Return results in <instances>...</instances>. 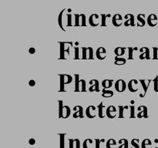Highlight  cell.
Segmentation results:
<instances>
[{
  "instance_id": "32",
  "label": "cell",
  "mask_w": 158,
  "mask_h": 148,
  "mask_svg": "<svg viewBox=\"0 0 158 148\" xmlns=\"http://www.w3.org/2000/svg\"><path fill=\"white\" fill-rule=\"evenodd\" d=\"M75 22H74V25L75 26H80L81 25V19H80V14H75Z\"/></svg>"
},
{
  "instance_id": "48",
  "label": "cell",
  "mask_w": 158,
  "mask_h": 148,
  "mask_svg": "<svg viewBox=\"0 0 158 148\" xmlns=\"http://www.w3.org/2000/svg\"><path fill=\"white\" fill-rule=\"evenodd\" d=\"M95 148H100V142L101 140L100 139H95Z\"/></svg>"
},
{
  "instance_id": "54",
  "label": "cell",
  "mask_w": 158,
  "mask_h": 148,
  "mask_svg": "<svg viewBox=\"0 0 158 148\" xmlns=\"http://www.w3.org/2000/svg\"><path fill=\"white\" fill-rule=\"evenodd\" d=\"M155 143H156V144H157V143H158V139L155 140Z\"/></svg>"
},
{
  "instance_id": "6",
  "label": "cell",
  "mask_w": 158,
  "mask_h": 148,
  "mask_svg": "<svg viewBox=\"0 0 158 148\" xmlns=\"http://www.w3.org/2000/svg\"><path fill=\"white\" fill-rule=\"evenodd\" d=\"M139 82L136 80H130L129 83H128V90L130 91L131 93H136L138 91L139 87H138Z\"/></svg>"
},
{
  "instance_id": "39",
  "label": "cell",
  "mask_w": 158,
  "mask_h": 148,
  "mask_svg": "<svg viewBox=\"0 0 158 148\" xmlns=\"http://www.w3.org/2000/svg\"><path fill=\"white\" fill-rule=\"evenodd\" d=\"M66 17H67V26H72L73 25V22H72V21H73V16H72V14H67L66 15Z\"/></svg>"
},
{
  "instance_id": "26",
  "label": "cell",
  "mask_w": 158,
  "mask_h": 148,
  "mask_svg": "<svg viewBox=\"0 0 158 148\" xmlns=\"http://www.w3.org/2000/svg\"><path fill=\"white\" fill-rule=\"evenodd\" d=\"M113 80H104L102 82V87L105 89H110L113 86Z\"/></svg>"
},
{
  "instance_id": "19",
  "label": "cell",
  "mask_w": 158,
  "mask_h": 148,
  "mask_svg": "<svg viewBox=\"0 0 158 148\" xmlns=\"http://www.w3.org/2000/svg\"><path fill=\"white\" fill-rule=\"evenodd\" d=\"M75 92H80V78L79 74H75Z\"/></svg>"
},
{
  "instance_id": "43",
  "label": "cell",
  "mask_w": 158,
  "mask_h": 148,
  "mask_svg": "<svg viewBox=\"0 0 158 148\" xmlns=\"http://www.w3.org/2000/svg\"><path fill=\"white\" fill-rule=\"evenodd\" d=\"M154 89L155 92H158V76H157L154 80Z\"/></svg>"
},
{
  "instance_id": "28",
  "label": "cell",
  "mask_w": 158,
  "mask_h": 148,
  "mask_svg": "<svg viewBox=\"0 0 158 148\" xmlns=\"http://www.w3.org/2000/svg\"><path fill=\"white\" fill-rule=\"evenodd\" d=\"M118 144H120L118 148H129V142L127 139H120Z\"/></svg>"
},
{
  "instance_id": "1",
  "label": "cell",
  "mask_w": 158,
  "mask_h": 148,
  "mask_svg": "<svg viewBox=\"0 0 158 148\" xmlns=\"http://www.w3.org/2000/svg\"><path fill=\"white\" fill-rule=\"evenodd\" d=\"M60 78V92H66L65 85L66 84H70L73 82V77L69 74H59Z\"/></svg>"
},
{
  "instance_id": "34",
  "label": "cell",
  "mask_w": 158,
  "mask_h": 148,
  "mask_svg": "<svg viewBox=\"0 0 158 148\" xmlns=\"http://www.w3.org/2000/svg\"><path fill=\"white\" fill-rule=\"evenodd\" d=\"M60 138V148H65V144H64V140H65L66 134H59Z\"/></svg>"
},
{
  "instance_id": "3",
  "label": "cell",
  "mask_w": 158,
  "mask_h": 148,
  "mask_svg": "<svg viewBox=\"0 0 158 148\" xmlns=\"http://www.w3.org/2000/svg\"><path fill=\"white\" fill-rule=\"evenodd\" d=\"M127 89V83L124 80H118L115 83V90L118 93H123Z\"/></svg>"
},
{
  "instance_id": "22",
  "label": "cell",
  "mask_w": 158,
  "mask_h": 148,
  "mask_svg": "<svg viewBox=\"0 0 158 148\" xmlns=\"http://www.w3.org/2000/svg\"><path fill=\"white\" fill-rule=\"evenodd\" d=\"M66 9H63L62 11L60 12V14H59V16H58V23H59V26H60V28L61 29H62L63 31H64V32H65V29H64V27H63V13H64V12L66 11Z\"/></svg>"
},
{
  "instance_id": "30",
  "label": "cell",
  "mask_w": 158,
  "mask_h": 148,
  "mask_svg": "<svg viewBox=\"0 0 158 148\" xmlns=\"http://www.w3.org/2000/svg\"><path fill=\"white\" fill-rule=\"evenodd\" d=\"M80 92H86V82L85 80L80 79Z\"/></svg>"
},
{
  "instance_id": "17",
  "label": "cell",
  "mask_w": 158,
  "mask_h": 148,
  "mask_svg": "<svg viewBox=\"0 0 158 148\" xmlns=\"http://www.w3.org/2000/svg\"><path fill=\"white\" fill-rule=\"evenodd\" d=\"M137 19V26L139 27H143L146 24L145 20V14H139L136 17Z\"/></svg>"
},
{
  "instance_id": "53",
  "label": "cell",
  "mask_w": 158,
  "mask_h": 148,
  "mask_svg": "<svg viewBox=\"0 0 158 148\" xmlns=\"http://www.w3.org/2000/svg\"><path fill=\"white\" fill-rule=\"evenodd\" d=\"M75 45H76V46H77L79 45V43H78V42H76V43H75Z\"/></svg>"
},
{
  "instance_id": "47",
  "label": "cell",
  "mask_w": 158,
  "mask_h": 148,
  "mask_svg": "<svg viewBox=\"0 0 158 148\" xmlns=\"http://www.w3.org/2000/svg\"><path fill=\"white\" fill-rule=\"evenodd\" d=\"M135 25V17L133 14H130V26Z\"/></svg>"
},
{
  "instance_id": "45",
  "label": "cell",
  "mask_w": 158,
  "mask_h": 148,
  "mask_svg": "<svg viewBox=\"0 0 158 148\" xmlns=\"http://www.w3.org/2000/svg\"><path fill=\"white\" fill-rule=\"evenodd\" d=\"M154 49V56L153 59L154 60H158V48L157 47H153Z\"/></svg>"
},
{
  "instance_id": "12",
  "label": "cell",
  "mask_w": 158,
  "mask_h": 148,
  "mask_svg": "<svg viewBox=\"0 0 158 148\" xmlns=\"http://www.w3.org/2000/svg\"><path fill=\"white\" fill-rule=\"evenodd\" d=\"M123 17L120 14H115L112 18L113 25L116 27H120V25H123Z\"/></svg>"
},
{
  "instance_id": "46",
  "label": "cell",
  "mask_w": 158,
  "mask_h": 148,
  "mask_svg": "<svg viewBox=\"0 0 158 148\" xmlns=\"http://www.w3.org/2000/svg\"><path fill=\"white\" fill-rule=\"evenodd\" d=\"M69 147L75 148V141L73 139H69Z\"/></svg>"
},
{
  "instance_id": "49",
  "label": "cell",
  "mask_w": 158,
  "mask_h": 148,
  "mask_svg": "<svg viewBox=\"0 0 158 148\" xmlns=\"http://www.w3.org/2000/svg\"><path fill=\"white\" fill-rule=\"evenodd\" d=\"M75 148H80V141L79 139H74Z\"/></svg>"
},
{
  "instance_id": "7",
  "label": "cell",
  "mask_w": 158,
  "mask_h": 148,
  "mask_svg": "<svg viewBox=\"0 0 158 148\" xmlns=\"http://www.w3.org/2000/svg\"><path fill=\"white\" fill-rule=\"evenodd\" d=\"M107 117L110 119H113L116 117V114H117V111H116V108L113 106V105H111L107 108Z\"/></svg>"
},
{
  "instance_id": "23",
  "label": "cell",
  "mask_w": 158,
  "mask_h": 148,
  "mask_svg": "<svg viewBox=\"0 0 158 148\" xmlns=\"http://www.w3.org/2000/svg\"><path fill=\"white\" fill-rule=\"evenodd\" d=\"M94 146V142L92 139H86L84 141L83 144V148H93Z\"/></svg>"
},
{
  "instance_id": "35",
  "label": "cell",
  "mask_w": 158,
  "mask_h": 148,
  "mask_svg": "<svg viewBox=\"0 0 158 148\" xmlns=\"http://www.w3.org/2000/svg\"><path fill=\"white\" fill-rule=\"evenodd\" d=\"M125 22H124V25L125 26H130V14H127L124 16Z\"/></svg>"
},
{
  "instance_id": "5",
  "label": "cell",
  "mask_w": 158,
  "mask_h": 148,
  "mask_svg": "<svg viewBox=\"0 0 158 148\" xmlns=\"http://www.w3.org/2000/svg\"><path fill=\"white\" fill-rule=\"evenodd\" d=\"M73 118H83V108L82 106L76 105L73 107Z\"/></svg>"
},
{
  "instance_id": "18",
  "label": "cell",
  "mask_w": 158,
  "mask_h": 148,
  "mask_svg": "<svg viewBox=\"0 0 158 148\" xmlns=\"http://www.w3.org/2000/svg\"><path fill=\"white\" fill-rule=\"evenodd\" d=\"M113 94H114L113 91L110 90L109 89L104 88L103 89V90H102V96H103V97L110 98L113 96Z\"/></svg>"
},
{
  "instance_id": "33",
  "label": "cell",
  "mask_w": 158,
  "mask_h": 148,
  "mask_svg": "<svg viewBox=\"0 0 158 148\" xmlns=\"http://www.w3.org/2000/svg\"><path fill=\"white\" fill-rule=\"evenodd\" d=\"M140 140L133 139L131 141V147L132 148H140Z\"/></svg>"
},
{
  "instance_id": "29",
  "label": "cell",
  "mask_w": 158,
  "mask_h": 148,
  "mask_svg": "<svg viewBox=\"0 0 158 148\" xmlns=\"http://www.w3.org/2000/svg\"><path fill=\"white\" fill-rule=\"evenodd\" d=\"M119 108V118H124V111H125L126 109H128V107L127 106H118Z\"/></svg>"
},
{
  "instance_id": "21",
  "label": "cell",
  "mask_w": 158,
  "mask_h": 148,
  "mask_svg": "<svg viewBox=\"0 0 158 148\" xmlns=\"http://www.w3.org/2000/svg\"><path fill=\"white\" fill-rule=\"evenodd\" d=\"M140 83H141L142 87H143V89H144V94H143V97H144V96L146 95V93H147V90H148V87H149L148 86H149L150 83H151V80H149V81H148V83H147V80H140Z\"/></svg>"
},
{
  "instance_id": "8",
  "label": "cell",
  "mask_w": 158,
  "mask_h": 148,
  "mask_svg": "<svg viewBox=\"0 0 158 148\" xmlns=\"http://www.w3.org/2000/svg\"><path fill=\"white\" fill-rule=\"evenodd\" d=\"M90 87L89 88V91L91 93L93 92H100V83L97 80H92L89 81Z\"/></svg>"
},
{
  "instance_id": "14",
  "label": "cell",
  "mask_w": 158,
  "mask_h": 148,
  "mask_svg": "<svg viewBox=\"0 0 158 148\" xmlns=\"http://www.w3.org/2000/svg\"><path fill=\"white\" fill-rule=\"evenodd\" d=\"M141 54L140 55V60H150L151 55H150V49L148 47H142L140 49Z\"/></svg>"
},
{
  "instance_id": "31",
  "label": "cell",
  "mask_w": 158,
  "mask_h": 148,
  "mask_svg": "<svg viewBox=\"0 0 158 148\" xmlns=\"http://www.w3.org/2000/svg\"><path fill=\"white\" fill-rule=\"evenodd\" d=\"M137 47H128V51H129V56H128V59L129 60H133V51L137 50Z\"/></svg>"
},
{
  "instance_id": "4",
  "label": "cell",
  "mask_w": 158,
  "mask_h": 148,
  "mask_svg": "<svg viewBox=\"0 0 158 148\" xmlns=\"http://www.w3.org/2000/svg\"><path fill=\"white\" fill-rule=\"evenodd\" d=\"M137 110L139 111V113L137 114L136 117L138 118H148L149 115H148V108L144 105H141L137 108Z\"/></svg>"
},
{
  "instance_id": "36",
  "label": "cell",
  "mask_w": 158,
  "mask_h": 148,
  "mask_svg": "<svg viewBox=\"0 0 158 148\" xmlns=\"http://www.w3.org/2000/svg\"><path fill=\"white\" fill-rule=\"evenodd\" d=\"M101 26H107V15L101 14Z\"/></svg>"
},
{
  "instance_id": "9",
  "label": "cell",
  "mask_w": 158,
  "mask_h": 148,
  "mask_svg": "<svg viewBox=\"0 0 158 148\" xmlns=\"http://www.w3.org/2000/svg\"><path fill=\"white\" fill-rule=\"evenodd\" d=\"M86 115L89 119H93V118L96 117V107L93 106V105H90L89 107L86 108Z\"/></svg>"
},
{
  "instance_id": "25",
  "label": "cell",
  "mask_w": 158,
  "mask_h": 148,
  "mask_svg": "<svg viewBox=\"0 0 158 148\" xmlns=\"http://www.w3.org/2000/svg\"><path fill=\"white\" fill-rule=\"evenodd\" d=\"M107 148H117V142L114 139H109L106 144Z\"/></svg>"
},
{
  "instance_id": "38",
  "label": "cell",
  "mask_w": 158,
  "mask_h": 148,
  "mask_svg": "<svg viewBox=\"0 0 158 148\" xmlns=\"http://www.w3.org/2000/svg\"><path fill=\"white\" fill-rule=\"evenodd\" d=\"M87 48L86 47H82V52H83V60H86L88 59V54H87Z\"/></svg>"
},
{
  "instance_id": "51",
  "label": "cell",
  "mask_w": 158,
  "mask_h": 148,
  "mask_svg": "<svg viewBox=\"0 0 158 148\" xmlns=\"http://www.w3.org/2000/svg\"><path fill=\"white\" fill-rule=\"evenodd\" d=\"M29 85L30 86V87H34V86L36 85V81H35L34 80H29Z\"/></svg>"
},
{
  "instance_id": "11",
  "label": "cell",
  "mask_w": 158,
  "mask_h": 148,
  "mask_svg": "<svg viewBox=\"0 0 158 148\" xmlns=\"http://www.w3.org/2000/svg\"><path fill=\"white\" fill-rule=\"evenodd\" d=\"M147 22L149 26L151 27H154L157 25L158 22V19L155 14H151L148 16V18L147 19Z\"/></svg>"
},
{
  "instance_id": "16",
  "label": "cell",
  "mask_w": 158,
  "mask_h": 148,
  "mask_svg": "<svg viewBox=\"0 0 158 148\" xmlns=\"http://www.w3.org/2000/svg\"><path fill=\"white\" fill-rule=\"evenodd\" d=\"M98 115L100 118H104L105 115H107L106 112H107V109H105V106L104 105V103L101 102L100 104L98 105Z\"/></svg>"
},
{
  "instance_id": "41",
  "label": "cell",
  "mask_w": 158,
  "mask_h": 148,
  "mask_svg": "<svg viewBox=\"0 0 158 148\" xmlns=\"http://www.w3.org/2000/svg\"><path fill=\"white\" fill-rule=\"evenodd\" d=\"M79 56H80V48L78 46L74 47V59L78 60Z\"/></svg>"
},
{
  "instance_id": "2",
  "label": "cell",
  "mask_w": 158,
  "mask_h": 148,
  "mask_svg": "<svg viewBox=\"0 0 158 148\" xmlns=\"http://www.w3.org/2000/svg\"><path fill=\"white\" fill-rule=\"evenodd\" d=\"M60 60H64L65 57V52H66L68 55H69V49L73 47L72 42H60Z\"/></svg>"
},
{
  "instance_id": "44",
  "label": "cell",
  "mask_w": 158,
  "mask_h": 148,
  "mask_svg": "<svg viewBox=\"0 0 158 148\" xmlns=\"http://www.w3.org/2000/svg\"><path fill=\"white\" fill-rule=\"evenodd\" d=\"M59 103V117L62 114V110L63 108V100H59L58 101Z\"/></svg>"
},
{
  "instance_id": "10",
  "label": "cell",
  "mask_w": 158,
  "mask_h": 148,
  "mask_svg": "<svg viewBox=\"0 0 158 148\" xmlns=\"http://www.w3.org/2000/svg\"><path fill=\"white\" fill-rule=\"evenodd\" d=\"M100 16L97 14H93L91 15L90 16L89 18V23L91 26H97L99 25L100 22Z\"/></svg>"
},
{
  "instance_id": "56",
  "label": "cell",
  "mask_w": 158,
  "mask_h": 148,
  "mask_svg": "<svg viewBox=\"0 0 158 148\" xmlns=\"http://www.w3.org/2000/svg\"><path fill=\"white\" fill-rule=\"evenodd\" d=\"M155 148H158V147H155Z\"/></svg>"
},
{
  "instance_id": "15",
  "label": "cell",
  "mask_w": 158,
  "mask_h": 148,
  "mask_svg": "<svg viewBox=\"0 0 158 148\" xmlns=\"http://www.w3.org/2000/svg\"><path fill=\"white\" fill-rule=\"evenodd\" d=\"M70 114H71L70 107H69V106H67V105H64L63 108L62 110V114H61V115L59 117V118L66 119V118H68L69 116H70Z\"/></svg>"
},
{
  "instance_id": "40",
  "label": "cell",
  "mask_w": 158,
  "mask_h": 148,
  "mask_svg": "<svg viewBox=\"0 0 158 148\" xmlns=\"http://www.w3.org/2000/svg\"><path fill=\"white\" fill-rule=\"evenodd\" d=\"M130 117L134 118L136 115H135V107L133 105L130 106Z\"/></svg>"
},
{
  "instance_id": "52",
  "label": "cell",
  "mask_w": 158,
  "mask_h": 148,
  "mask_svg": "<svg viewBox=\"0 0 158 148\" xmlns=\"http://www.w3.org/2000/svg\"><path fill=\"white\" fill-rule=\"evenodd\" d=\"M29 144L30 145H34L35 144H36V140H35L34 138H31V139H29Z\"/></svg>"
},
{
  "instance_id": "24",
  "label": "cell",
  "mask_w": 158,
  "mask_h": 148,
  "mask_svg": "<svg viewBox=\"0 0 158 148\" xmlns=\"http://www.w3.org/2000/svg\"><path fill=\"white\" fill-rule=\"evenodd\" d=\"M125 49L124 47H116L114 49V54L116 56H122L125 54Z\"/></svg>"
},
{
  "instance_id": "13",
  "label": "cell",
  "mask_w": 158,
  "mask_h": 148,
  "mask_svg": "<svg viewBox=\"0 0 158 148\" xmlns=\"http://www.w3.org/2000/svg\"><path fill=\"white\" fill-rule=\"evenodd\" d=\"M96 58L100 60H104L107 57V50L104 47H99L96 52Z\"/></svg>"
},
{
  "instance_id": "37",
  "label": "cell",
  "mask_w": 158,
  "mask_h": 148,
  "mask_svg": "<svg viewBox=\"0 0 158 148\" xmlns=\"http://www.w3.org/2000/svg\"><path fill=\"white\" fill-rule=\"evenodd\" d=\"M87 54H88V59L89 60H93V49L92 47H88L87 48Z\"/></svg>"
},
{
  "instance_id": "20",
  "label": "cell",
  "mask_w": 158,
  "mask_h": 148,
  "mask_svg": "<svg viewBox=\"0 0 158 148\" xmlns=\"http://www.w3.org/2000/svg\"><path fill=\"white\" fill-rule=\"evenodd\" d=\"M127 63V59H125L124 57L122 56H116L115 57V62L114 64L118 66H123Z\"/></svg>"
},
{
  "instance_id": "27",
  "label": "cell",
  "mask_w": 158,
  "mask_h": 148,
  "mask_svg": "<svg viewBox=\"0 0 158 148\" xmlns=\"http://www.w3.org/2000/svg\"><path fill=\"white\" fill-rule=\"evenodd\" d=\"M141 148H152V142L150 139H144L141 143Z\"/></svg>"
},
{
  "instance_id": "50",
  "label": "cell",
  "mask_w": 158,
  "mask_h": 148,
  "mask_svg": "<svg viewBox=\"0 0 158 148\" xmlns=\"http://www.w3.org/2000/svg\"><path fill=\"white\" fill-rule=\"evenodd\" d=\"M29 52L30 54H34L35 52H36V49L33 48V47H30L29 49Z\"/></svg>"
},
{
  "instance_id": "42",
  "label": "cell",
  "mask_w": 158,
  "mask_h": 148,
  "mask_svg": "<svg viewBox=\"0 0 158 148\" xmlns=\"http://www.w3.org/2000/svg\"><path fill=\"white\" fill-rule=\"evenodd\" d=\"M80 19H81V25L82 26H86V17L84 14H80Z\"/></svg>"
},
{
  "instance_id": "55",
  "label": "cell",
  "mask_w": 158,
  "mask_h": 148,
  "mask_svg": "<svg viewBox=\"0 0 158 148\" xmlns=\"http://www.w3.org/2000/svg\"><path fill=\"white\" fill-rule=\"evenodd\" d=\"M71 11H72V9H68V12H71Z\"/></svg>"
}]
</instances>
